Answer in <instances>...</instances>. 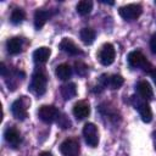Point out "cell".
<instances>
[{
	"label": "cell",
	"mask_w": 156,
	"mask_h": 156,
	"mask_svg": "<svg viewBox=\"0 0 156 156\" xmlns=\"http://www.w3.org/2000/svg\"><path fill=\"white\" fill-rule=\"evenodd\" d=\"M128 63L133 68H143V71L151 73V65L140 51H132L128 54Z\"/></svg>",
	"instance_id": "6da1fadb"
},
{
	"label": "cell",
	"mask_w": 156,
	"mask_h": 156,
	"mask_svg": "<svg viewBox=\"0 0 156 156\" xmlns=\"http://www.w3.org/2000/svg\"><path fill=\"white\" fill-rule=\"evenodd\" d=\"M132 101H133V105H134L135 110H138L143 122H145V123L151 122V119H152V111H151L150 105L146 102V100H144L143 98L133 96Z\"/></svg>",
	"instance_id": "7a4b0ae2"
},
{
	"label": "cell",
	"mask_w": 156,
	"mask_h": 156,
	"mask_svg": "<svg viewBox=\"0 0 156 156\" xmlns=\"http://www.w3.org/2000/svg\"><path fill=\"white\" fill-rule=\"evenodd\" d=\"M29 100L26 98V96H21L20 99L15 100L12 106H11V112L13 115V117L16 119H20V121H23L27 118L28 116V111H27V106L29 105Z\"/></svg>",
	"instance_id": "3957f363"
},
{
	"label": "cell",
	"mask_w": 156,
	"mask_h": 156,
	"mask_svg": "<svg viewBox=\"0 0 156 156\" xmlns=\"http://www.w3.org/2000/svg\"><path fill=\"white\" fill-rule=\"evenodd\" d=\"M46 84H48V78L43 72H35L32 76L30 80V90L35 95H43L46 91Z\"/></svg>",
	"instance_id": "277c9868"
},
{
	"label": "cell",
	"mask_w": 156,
	"mask_h": 156,
	"mask_svg": "<svg viewBox=\"0 0 156 156\" xmlns=\"http://www.w3.org/2000/svg\"><path fill=\"white\" fill-rule=\"evenodd\" d=\"M39 118L45 123H52L60 118V111L52 105H43L38 111Z\"/></svg>",
	"instance_id": "5b68a950"
},
{
	"label": "cell",
	"mask_w": 156,
	"mask_h": 156,
	"mask_svg": "<svg viewBox=\"0 0 156 156\" xmlns=\"http://www.w3.org/2000/svg\"><path fill=\"white\" fill-rule=\"evenodd\" d=\"M83 136H84L85 143L89 146H91V147L98 146V144H99V130H98V127L94 123H87L83 127Z\"/></svg>",
	"instance_id": "8992f818"
},
{
	"label": "cell",
	"mask_w": 156,
	"mask_h": 156,
	"mask_svg": "<svg viewBox=\"0 0 156 156\" xmlns=\"http://www.w3.org/2000/svg\"><path fill=\"white\" fill-rule=\"evenodd\" d=\"M118 12H119V15H121V17L123 20L134 21V20H136L141 15L143 9L138 4H129V5H126V6H122L118 10Z\"/></svg>",
	"instance_id": "52a82bcc"
},
{
	"label": "cell",
	"mask_w": 156,
	"mask_h": 156,
	"mask_svg": "<svg viewBox=\"0 0 156 156\" xmlns=\"http://www.w3.org/2000/svg\"><path fill=\"white\" fill-rule=\"evenodd\" d=\"M60 151L63 156H79L80 145L76 139H66L62 141Z\"/></svg>",
	"instance_id": "ba28073f"
},
{
	"label": "cell",
	"mask_w": 156,
	"mask_h": 156,
	"mask_svg": "<svg viewBox=\"0 0 156 156\" xmlns=\"http://www.w3.org/2000/svg\"><path fill=\"white\" fill-rule=\"evenodd\" d=\"M115 57H116V50H115V48H113L112 44L107 43V44H105V45L100 49V52H99V61L101 62V65H104V66H110L111 63H113Z\"/></svg>",
	"instance_id": "9c48e42d"
},
{
	"label": "cell",
	"mask_w": 156,
	"mask_h": 156,
	"mask_svg": "<svg viewBox=\"0 0 156 156\" xmlns=\"http://www.w3.org/2000/svg\"><path fill=\"white\" fill-rule=\"evenodd\" d=\"M60 49L65 52H67L68 55H72V56H78V55H82L83 51L80 50V48L69 38H63L60 43Z\"/></svg>",
	"instance_id": "30bf717a"
},
{
	"label": "cell",
	"mask_w": 156,
	"mask_h": 156,
	"mask_svg": "<svg viewBox=\"0 0 156 156\" xmlns=\"http://www.w3.org/2000/svg\"><path fill=\"white\" fill-rule=\"evenodd\" d=\"M90 113V106L87 101H78L73 106V115L77 119H84L89 116Z\"/></svg>",
	"instance_id": "8fae6325"
},
{
	"label": "cell",
	"mask_w": 156,
	"mask_h": 156,
	"mask_svg": "<svg viewBox=\"0 0 156 156\" xmlns=\"http://www.w3.org/2000/svg\"><path fill=\"white\" fill-rule=\"evenodd\" d=\"M4 136H5V140H6L10 145H12L13 147H16V146L21 143V134H20V132H18L16 128H13V127L6 128V130H5V133H4Z\"/></svg>",
	"instance_id": "7c38bea8"
},
{
	"label": "cell",
	"mask_w": 156,
	"mask_h": 156,
	"mask_svg": "<svg viewBox=\"0 0 156 156\" xmlns=\"http://www.w3.org/2000/svg\"><path fill=\"white\" fill-rule=\"evenodd\" d=\"M136 90H138L139 95H140L144 100H150V99L154 98L152 88H151V85L149 84V82H146V80H140V82L136 84Z\"/></svg>",
	"instance_id": "4fadbf2b"
},
{
	"label": "cell",
	"mask_w": 156,
	"mask_h": 156,
	"mask_svg": "<svg viewBox=\"0 0 156 156\" xmlns=\"http://www.w3.org/2000/svg\"><path fill=\"white\" fill-rule=\"evenodd\" d=\"M6 49H7V52L11 55L20 54L22 51V39L18 37L10 38L6 41Z\"/></svg>",
	"instance_id": "5bb4252c"
},
{
	"label": "cell",
	"mask_w": 156,
	"mask_h": 156,
	"mask_svg": "<svg viewBox=\"0 0 156 156\" xmlns=\"http://www.w3.org/2000/svg\"><path fill=\"white\" fill-rule=\"evenodd\" d=\"M50 54H51V50H50L49 48H45V46L38 48V49L33 52V60H34V62H37V63H45V62L49 60Z\"/></svg>",
	"instance_id": "9a60e30c"
},
{
	"label": "cell",
	"mask_w": 156,
	"mask_h": 156,
	"mask_svg": "<svg viewBox=\"0 0 156 156\" xmlns=\"http://www.w3.org/2000/svg\"><path fill=\"white\" fill-rule=\"evenodd\" d=\"M49 17H50V15H49L48 11H45V10H37L35 13H34V26H35V28L40 29L46 23Z\"/></svg>",
	"instance_id": "2e32d148"
},
{
	"label": "cell",
	"mask_w": 156,
	"mask_h": 156,
	"mask_svg": "<svg viewBox=\"0 0 156 156\" xmlns=\"http://www.w3.org/2000/svg\"><path fill=\"white\" fill-rule=\"evenodd\" d=\"M61 95L65 100H71L77 95V87L74 83H67L61 87Z\"/></svg>",
	"instance_id": "e0dca14e"
},
{
	"label": "cell",
	"mask_w": 156,
	"mask_h": 156,
	"mask_svg": "<svg viewBox=\"0 0 156 156\" xmlns=\"http://www.w3.org/2000/svg\"><path fill=\"white\" fill-rule=\"evenodd\" d=\"M55 73H56V76H57L58 79L66 80V79H68V78L71 77V74H72V68H71V66H69L68 63H61V65H58V66L56 67Z\"/></svg>",
	"instance_id": "ac0fdd59"
},
{
	"label": "cell",
	"mask_w": 156,
	"mask_h": 156,
	"mask_svg": "<svg viewBox=\"0 0 156 156\" xmlns=\"http://www.w3.org/2000/svg\"><path fill=\"white\" fill-rule=\"evenodd\" d=\"M79 37L84 44L90 45V44H93V41L95 39V30L91 28H83L79 33Z\"/></svg>",
	"instance_id": "d6986e66"
},
{
	"label": "cell",
	"mask_w": 156,
	"mask_h": 156,
	"mask_svg": "<svg viewBox=\"0 0 156 156\" xmlns=\"http://www.w3.org/2000/svg\"><path fill=\"white\" fill-rule=\"evenodd\" d=\"M76 10L80 16H85V15L90 13V11L93 10V2L90 0H82L77 4Z\"/></svg>",
	"instance_id": "ffe728a7"
},
{
	"label": "cell",
	"mask_w": 156,
	"mask_h": 156,
	"mask_svg": "<svg viewBox=\"0 0 156 156\" xmlns=\"http://www.w3.org/2000/svg\"><path fill=\"white\" fill-rule=\"evenodd\" d=\"M24 18H26V13H24V11L22 9H15L12 11V13H11V17H10V20H11V22L13 24L22 23Z\"/></svg>",
	"instance_id": "44dd1931"
},
{
	"label": "cell",
	"mask_w": 156,
	"mask_h": 156,
	"mask_svg": "<svg viewBox=\"0 0 156 156\" xmlns=\"http://www.w3.org/2000/svg\"><path fill=\"white\" fill-rule=\"evenodd\" d=\"M123 83H124V79L119 74H112L108 78V87L111 89H118L123 85Z\"/></svg>",
	"instance_id": "7402d4cb"
},
{
	"label": "cell",
	"mask_w": 156,
	"mask_h": 156,
	"mask_svg": "<svg viewBox=\"0 0 156 156\" xmlns=\"http://www.w3.org/2000/svg\"><path fill=\"white\" fill-rule=\"evenodd\" d=\"M74 68H76L77 74L80 76V77H84V76H87V73H88V66H87L84 62H82V61H77V62L74 63Z\"/></svg>",
	"instance_id": "603a6c76"
},
{
	"label": "cell",
	"mask_w": 156,
	"mask_h": 156,
	"mask_svg": "<svg viewBox=\"0 0 156 156\" xmlns=\"http://www.w3.org/2000/svg\"><path fill=\"white\" fill-rule=\"evenodd\" d=\"M150 49H151V51L154 54H156V34L152 35V38L150 40Z\"/></svg>",
	"instance_id": "cb8c5ba5"
},
{
	"label": "cell",
	"mask_w": 156,
	"mask_h": 156,
	"mask_svg": "<svg viewBox=\"0 0 156 156\" xmlns=\"http://www.w3.org/2000/svg\"><path fill=\"white\" fill-rule=\"evenodd\" d=\"M0 73H1V76H5V73H6L5 63H1V65H0Z\"/></svg>",
	"instance_id": "d4e9b609"
},
{
	"label": "cell",
	"mask_w": 156,
	"mask_h": 156,
	"mask_svg": "<svg viewBox=\"0 0 156 156\" xmlns=\"http://www.w3.org/2000/svg\"><path fill=\"white\" fill-rule=\"evenodd\" d=\"M150 74H151V78H152V80H154V83H155V85H156V68H154Z\"/></svg>",
	"instance_id": "484cf974"
},
{
	"label": "cell",
	"mask_w": 156,
	"mask_h": 156,
	"mask_svg": "<svg viewBox=\"0 0 156 156\" xmlns=\"http://www.w3.org/2000/svg\"><path fill=\"white\" fill-rule=\"evenodd\" d=\"M39 156H52V155L50 152H48V151H43V152L39 154Z\"/></svg>",
	"instance_id": "4316f807"
},
{
	"label": "cell",
	"mask_w": 156,
	"mask_h": 156,
	"mask_svg": "<svg viewBox=\"0 0 156 156\" xmlns=\"http://www.w3.org/2000/svg\"><path fill=\"white\" fill-rule=\"evenodd\" d=\"M152 136H154V147H155V150H156V132H154Z\"/></svg>",
	"instance_id": "83f0119b"
},
{
	"label": "cell",
	"mask_w": 156,
	"mask_h": 156,
	"mask_svg": "<svg viewBox=\"0 0 156 156\" xmlns=\"http://www.w3.org/2000/svg\"><path fill=\"white\" fill-rule=\"evenodd\" d=\"M155 4H156V1H155Z\"/></svg>",
	"instance_id": "f1b7e54d"
}]
</instances>
